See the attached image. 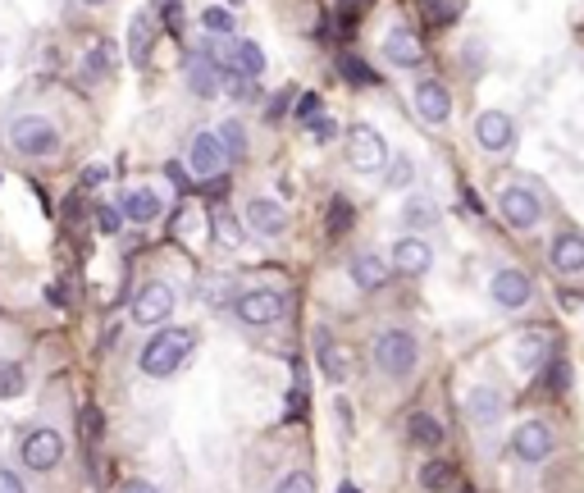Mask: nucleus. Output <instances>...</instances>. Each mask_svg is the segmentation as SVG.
<instances>
[{
  "instance_id": "1",
  "label": "nucleus",
  "mask_w": 584,
  "mask_h": 493,
  "mask_svg": "<svg viewBox=\"0 0 584 493\" xmlns=\"http://www.w3.org/2000/svg\"><path fill=\"white\" fill-rule=\"evenodd\" d=\"M192 342H196L192 329H183V324H160L151 338L141 342L137 370H141L146 379H169V375H178L183 361L192 357Z\"/></svg>"
},
{
  "instance_id": "2",
  "label": "nucleus",
  "mask_w": 584,
  "mask_h": 493,
  "mask_svg": "<svg viewBox=\"0 0 584 493\" xmlns=\"http://www.w3.org/2000/svg\"><path fill=\"white\" fill-rule=\"evenodd\" d=\"M370 361H375V370H379L384 379L402 384V379H411V375H415L420 342H415V333H411V329L388 324V329H379V333H375V342H370Z\"/></svg>"
},
{
  "instance_id": "3",
  "label": "nucleus",
  "mask_w": 584,
  "mask_h": 493,
  "mask_svg": "<svg viewBox=\"0 0 584 493\" xmlns=\"http://www.w3.org/2000/svg\"><path fill=\"white\" fill-rule=\"evenodd\" d=\"M5 142H10V151L23 156V160H50V156L59 151V128H55L50 114L28 110V114H14V119H10Z\"/></svg>"
},
{
  "instance_id": "4",
  "label": "nucleus",
  "mask_w": 584,
  "mask_h": 493,
  "mask_svg": "<svg viewBox=\"0 0 584 493\" xmlns=\"http://www.w3.org/2000/svg\"><path fill=\"white\" fill-rule=\"evenodd\" d=\"M497 210H502V220L516 229V233H534L539 220H543V201L530 183H506L497 192Z\"/></svg>"
},
{
  "instance_id": "5",
  "label": "nucleus",
  "mask_w": 584,
  "mask_h": 493,
  "mask_svg": "<svg viewBox=\"0 0 584 493\" xmlns=\"http://www.w3.org/2000/svg\"><path fill=\"white\" fill-rule=\"evenodd\" d=\"M233 315L247 324V329H265V324H278L287 315V293H274V288H247L233 297Z\"/></svg>"
},
{
  "instance_id": "6",
  "label": "nucleus",
  "mask_w": 584,
  "mask_h": 493,
  "mask_svg": "<svg viewBox=\"0 0 584 493\" xmlns=\"http://www.w3.org/2000/svg\"><path fill=\"white\" fill-rule=\"evenodd\" d=\"M347 165L356 174H379L388 165V142L384 132H375L370 123H351L347 128Z\"/></svg>"
},
{
  "instance_id": "7",
  "label": "nucleus",
  "mask_w": 584,
  "mask_h": 493,
  "mask_svg": "<svg viewBox=\"0 0 584 493\" xmlns=\"http://www.w3.org/2000/svg\"><path fill=\"white\" fill-rule=\"evenodd\" d=\"M64 434L59 430H50V425H37V430H28L23 439H19V461L28 466V470H55L59 461H64Z\"/></svg>"
},
{
  "instance_id": "8",
  "label": "nucleus",
  "mask_w": 584,
  "mask_h": 493,
  "mask_svg": "<svg viewBox=\"0 0 584 493\" xmlns=\"http://www.w3.org/2000/svg\"><path fill=\"white\" fill-rule=\"evenodd\" d=\"M174 306H178L174 284H165V278H151V284H141L137 297H132V320L146 324V329H156V324H169Z\"/></svg>"
},
{
  "instance_id": "9",
  "label": "nucleus",
  "mask_w": 584,
  "mask_h": 493,
  "mask_svg": "<svg viewBox=\"0 0 584 493\" xmlns=\"http://www.w3.org/2000/svg\"><path fill=\"white\" fill-rule=\"evenodd\" d=\"M530 297H534V278L525 269H516V265H502L488 278V302L497 311H521V306H530Z\"/></svg>"
},
{
  "instance_id": "10",
  "label": "nucleus",
  "mask_w": 584,
  "mask_h": 493,
  "mask_svg": "<svg viewBox=\"0 0 584 493\" xmlns=\"http://www.w3.org/2000/svg\"><path fill=\"white\" fill-rule=\"evenodd\" d=\"M511 452H516V461H525V466H543L557 452L552 425L548 420H521L516 434H511Z\"/></svg>"
},
{
  "instance_id": "11",
  "label": "nucleus",
  "mask_w": 584,
  "mask_h": 493,
  "mask_svg": "<svg viewBox=\"0 0 584 493\" xmlns=\"http://www.w3.org/2000/svg\"><path fill=\"white\" fill-rule=\"evenodd\" d=\"M502 415H506V397H502V388H493V384H475L470 393H466V420L475 430H497L502 425Z\"/></svg>"
},
{
  "instance_id": "12",
  "label": "nucleus",
  "mask_w": 584,
  "mask_h": 493,
  "mask_svg": "<svg viewBox=\"0 0 584 493\" xmlns=\"http://www.w3.org/2000/svg\"><path fill=\"white\" fill-rule=\"evenodd\" d=\"M475 142H479L488 156H506L511 142H516V123H511V114L484 110V114L475 119Z\"/></svg>"
},
{
  "instance_id": "13",
  "label": "nucleus",
  "mask_w": 584,
  "mask_h": 493,
  "mask_svg": "<svg viewBox=\"0 0 584 493\" xmlns=\"http://www.w3.org/2000/svg\"><path fill=\"white\" fill-rule=\"evenodd\" d=\"M224 147H219V137L214 132H192V142H187V169L205 183V178H214L219 169H224Z\"/></svg>"
},
{
  "instance_id": "14",
  "label": "nucleus",
  "mask_w": 584,
  "mask_h": 493,
  "mask_svg": "<svg viewBox=\"0 0 584 493\" xmlns=\"http://www.w3.org/2000/svg\"><path fill=\"white\" fill-rule=\"evenodd\" d=\"M388 265H393V274H411V278H420V274H429V265H433V247H429L420 233L397 238V242H393Z\"/></svg>"
},
{
  "instance_id": "15",
  "label": "nucleus",
  "mask_w": 584,
  "mask_h": 493,
  "mask_svg": "<svg viewBox=\"0 0 584 493\" xmlns=\"http://www.w3.org/2000/svg\"><path fill=\"white\" fill-rule=\"evenodd\" d=\"M548 265H552L561 278H575V274H584V233H575V229H561V233L548 242Z\"/></svg>"
},
{
  "instance_id": "16",
  "label": "nucleus",
  "mask_w": 584,
  "mask_h": 493,
  "mask_svg": "<svg viewBox=\"0 0 584 493\" xmlns=\"http://www.w3.org/2000/svg\"><path fill=\"white\" fill-rule=\"evenodd\" d=\"M315 361H320L324 379H333V384L351 379V351H347L329 329H315Z\"/></svg>"
},
{
  "instance_id": "17",
  "label": "nucleus",
  "mask_w": 584,
  "mask_h": 493,
  "mask_svg": "<svg viewBox=\"0 0 584 493\" xmlns=\"http://www.w3.org/2000/svg\"><path fill=\"white\" fill-rule=\"evenodd\" d=\"M552 347H557V338H552L548 329L521 333V338H516V366H521L525 375H539V370L552 361Z\"/></svg>"
},
{
  "instance_id": "18",
  "label": "nucleus",
  "mask_w": 584,
  "mask_h": 493,
  "mask_svg": "<svg viewBox=\"0 0 584 493\" xmlns=\"http://www.w3.org/2000/svg\"><path fill=\"white\" fill-rule=\"evenodd\" d=\"M160 210H165V201H160V192H151V187H128V192L119 196V215H123L128 224H156Z\"/></svg>"
},
{
  "instance_id": "19",
  "label": "nucleus",
  "mask_w": 584,
  "mask_h": 493,
  "mask_svg": "<svg viewBox=\"0 0 584 493\" xmlns=\"http://www.w3.org/2000/svg\"><path fill=\"white\" fill-rule=\"evenodd\" d=\"M187 92L201 96V101H214L219 92H224V83H219V64H214L210 50H201V55L187 59Z\"/></svg>"
},
{
  "instance_id": "20",
  "label": "nucleus",
  "mask_w": 584,
  "mask_h": 493,
  "mask_svg": "<svg viewBox=\"0 0 584 493\" xmlns=\"http://www.w3.org/2000/svg\"><path fill=\"white\" fill-rule=\"evenodd\" d=\"M415 110H420L424 123H448V114H452V92L438 83V78H424V83H415Z\"/></svg>"
},
{
  "instance_id": "21",
  "label": "nucleus",
  "mask_w": 584,
  "mask_h": 493,
  "mask_svg": "<svg viewBox=\"0 0 584 493\" xmlns=\"http://www.w3.org/2000/svg\"><path fill=\"white\" fill-rule=\"evenodd\" d=\"M347 274H351V284H356L360 293H379L388 278H393V265H388L384 256H375V251H360V256L347 265Z\"/></svg>"
},
{
  "instance_id": "22",
  "label": "nucleus",
  "mask_w": 584,
  "mask_h": 493,
  "mask_svg": "<svg viewBox=\"0 0 584 493\" xmlns=\"http://www.w3.org/2000/svg\"><path fill=\"white\" fill-rule=\"evenodd\" d=\"M247 229H256L260 238H283L287 233V210L269 196H256L247 205Z\"/></svg>"
},
{
  "instance_id": "23",
  "label": "nucleus",
  "mask_w": 584,
  "mask_h": 493,
  "mask_svg": "<svg viewBox=\"0 0 584 493\" xmlns=\"http://www.w3.org/2000/svg\"><path fill=\"white\" fill-rule=\"evenodd\" d=\"M384 59H393L397 68H415L424 59V46L411 28H388L384 32Z\"/></svg>"
},
{
  "instance_id": "24",
  "label": "nucleus",
  "mask_w": 584,
  "mask_h": 493,
  "mask_svg": "<svg viewBox=\"0 0 584 493\" xmlns=\"http://www.w3.org/2000/svg\"><path fill=\"white\" fill-rule=\"evenodd\" d=\"M406 434H411L415 448H443V425L433 420V411H411Z\"/></svg>"
},
{
  "instance_id": "25",
  "label": "nucleus",
  "mask_w": 584,
  "mask_h": 493,
  "mask_svg": "<svg viewBox=\"0 0 584 493\" xmlns=\"http://www.w3.org/2000/svg\"><path fill=\"white\" fill-rule=\"evenodd\" d=\"M151 41H156L151 19L132 14V23H128V59H132V64H146V59H151Z\"/></svg>"
},
{
  "instance_id": "26",
  "label": "nucleus",
  "mask_w": 584,
  "mask_h": 493,
  "mask_svg": "<svg viewBox=\"0 0 584 493\" xmlns=\"http://www.w3.org/2000/svg\"><path fill=\"white\" fill-rule=\"evenodd\" d=\"M402 220H406V229H433V224H438L433 196H429V192H411L406 205H402Z\"/></svg>"
},
{
  "instance_id": "27",
  "label": "nucleus",
  "mask_w": 584,
  "mask_h": 493,
  "mask_svg": "<svg viewBox=\"0 0 584 493\" xmlns=\"http://www.w3.org/2000/svg\"><path fill=\"white\" fill-rule=\"evenodd\" d=\"M110 68H114L110 41H96V46H87V55H83V83H105V78H110Z\"/></svg>"
},
{
  "instance_id": "28",
  "label": "nucleus",
  "mask_w": 584,
  "mask_h": 493,
  "mask_svg": "<svg viewBox=\"0 0 584 493\" xmlns=\"http://www.w3.org/2000/svg\"><path fill=\"white\" fill-rule=\"evenodd\" d=\"M214 242L219 247H242L247 242V224L233 215V210H214Z\"/></svg>"
},
{
  "instance_id": "29",
  "label": "nucleus",
  "mask_w": 584,
  "mask_h": 493,
  "mask_svg": "<svg viewBox=\"0 0 584 493\" xmlns=\"http://www.w3.org/2000/svg\"><path fill=\"white\" fill-rule=\"evenodd\" d=\"M338 74H342L347 83H356V87H375V83H379V78H375V68L365 64V59H356L351 50L338 55Z\"/></svg>"
},
{
  "instance_id": "30",
  "label": "nucleus",
  "mask_w": 584,
  "mask_h": 493,
  "mask_svg": "<svg viewBox=\"0 0 584 493\" xmlns=\"http://www.w3.org/2000/svg\"><path fill=\"white\" fill-rule=\"evenodd\" d=\"M452 479H457V470L448 461H424L420 466V488L424 493H443V488H452Z\"/></svg>"
},
{
  "instance_id": "31",
  "label": "nucleus",
  "mask_w": 584,
  "mask_h": 493,
  "mask_svg": "<svg viewBox=\"0 0 584 493\" xmlns=\"http://www.w3.org/2000/svg\"><path fill=\"white\" fill-rule=\"evenodd\" d=\"M214 137H219V147H224V156H233V160L247 156V128H242L238 119H224Z\"/></svg>"
},
{
  "instance_id": "32",
  "label": "nucleus",
  "mask_w": 584,
  "mask_h": 493,
  "mask_svg": "<svg viewBox=\"0 0 584 493\" xmlns=\"http://www.w3.org/2000/svg\"><path fill=\"white\" fill-rule=\"evenodd\" d=\"M23 388H28L23 361H0V402H5V397H19Z\"/></svg>"
},
{
  "instance_id": "33",
  "label": "nucleus",
  "mask_w": 584,
  "mask_h": 493,
  "mask_svg": "<svg viewBox=\"0 0 584 493\" xmlns=\"http://www.w3.org/2000/svg\"><path fill=\"white\" fill-rule=\"evenodd\" d=\"M351 215H356V210H351V201L338 192V196L329 201V238H342V233L351 229Z\"/></svg>"
},
{
  "instance_id": "34",
  "label": "nucleus",
  "mask_w": 584,
  "mask_h": 493,
  "mask_svg": "<svg viewBox=\"0 0 584 493\" xmlns=\"http://www.w3.org/2000/svg\"><path fill=\"white\" fill-rule=\"evenodd\" d=\"M424 10L433 28H448L452 19H461V0H424Z\"/></svg>"
},
{
  "instance_id": "35",
  "label": "nucleus",
  "mask_w": 584,
  "mask_h": 493,
  "mask_svg": "<svg viewBox=\"0 0 584 493\" xmlns=\"http://www.w3.org/2000/svg\"><path fill=\"white\" fill-rule=\"evenodd\" d=\"M274 493H315V475L311 470H287V475H278Z\"/></svg>"
},
{
  "instance_id": "36",
  "label": "nucleus",
  "mask_w": 584,
  "mask_h": 493,
  "mask_svg": "<svg viewBox=\"0 0 584 493\" xmlns=\"http://www.w3.org/2000/svg\"><path fill=\"white\" fill-rule=\"evenodd\" d=\"M411 183V160L406 156H388L384 165V187H406Z\"/></svg>"
},
{
  "instance_id": "37",
  "label": "nucleus",
  "mask_w": 584,
  "mask_h": 493,
  "mask_svg": "<svg viewBox=\"0 0 584 493\" xmlns=\"http://www.w3.org/2000/svg\"><path fill=\"white\" fill-rule=\"evenodd\" d=\"M543 375H548V379H543V384H548V393H566V388H570V366H566V361H557V357H552V361L543 366Z\"/></svg>"
},
{
  "instance_id": "38",
  "label": "nucleus",
  "mask_w": 584,
  "mask_h": 493,
  "mask_svg": "<svg viewBox=\"0 0 584 493\" xmlns=\"http://www.w3.org/2000/svg\"><path fill=\"white\" fill-rule=\"evenodd\" d=\"M201 28H205V32H233V14L219 10V5H214V10H201Z\"/></svg>"
},
{
  "instance_id": "39",
  "label": "nucleus",
  "mask_w": 584,
  "mask_h": 493,
  "mask_svg": "<svg viewBox=\"0 0 584 493\" xmlns=\"http://www.w3.org/2000/svg\"><path fill=\"white\" fill-rule=\"evenodd\" d=\"M0 493H32V488H28V479L14 466H0Z\"/></svg>"
},
{
  "instance_id": "40",
  "label": "nucleus",
  "mask_w": 584,
  "mask_h": 493,
  "mask_svg": "<svg viewBox=\"0 0 584 493\" xmlns=\"http://www.w3.org/2000/svg\"><path fill=\"white\" fill-rule=\"evenodd\" d=\"M229 96H233V101H256V83L242 78V74H233V78H229Z\"/></svg>"
},
{
  "instance_id": "41",
  "label": "nucleus",
  "mask_w": 584,
  "mask_h": 493,
  "mask_svg": "<svg viewBox=\"0 0 584 493\" xmlns=\"http://www.w3.org/2000/svg\"><path fill=\"white\" fill-rule=\"evenodd\" d=\"M96 220H101V233H119V220H123V215H119L114 205H101V210H96Z\"/></svg>"
},
{
  "instance_id": "42",
  "label": "nucleus",
  "mask_w": 584,
  "mask_h": 493,
  "mask_svg": "<svg viewBox=\"0 0 584 493\" xmlns=\"http://www.w3.org/2000/svg\"><path fill=\"white\" fill-rule=\"evenodd\" d=\"M315 114H320V96H315V92H306V96L297 101V119L306 123V119H315Z\"/></svg>"
},
{
  "instance_id": "43",
  "label": "nucleus",
  "mask_w": 584,
  "mask_h": 493,
  "mask_svg": "<svg viewBox=\"0 0 584 493\" xmlns=\"http://www.w3.org/2000/svg\"><path fill=\"white\" fill-rule=\"evenodd\" d=\"M119 493H160V488H156L151 479H123V484H119Z\"/></svg>"
},
{
  "instance_id": "44",
  "label": "nucleus",
  "mask_w": 584,
  "mask_h": 493,
  "mask_svg": "<svg viewBox=\"0 0 584 493\" xmlns=\"http://www.w3.org/2000/svg\"><path fill=\"white\" fill-rule=\"evenodd\" d=\"M306 128H315V137H320V142H329V137H333V123H329L324 114H315V119H306Z\"/></svg>"
},
{
  "instance_id": "45",
  "label": "nucleus",
  "mask_w": 584,
  "mask_h": 493,
  "mask_svg": "<svg viewBox=\"0 0 584 493\" xmlns=\"http://www.w3.org/2000/svg\"><path fill=\"white\" fill-rule=\"evenodd\" d=\"M224 192H229V183L219 178V174H214V178H205V196H210V201H224Z\"/></svg>"
},
{
  "instance_id": "46",
  "label": "nucleus",
  "mask_w": 584,
  "mask_h": 493,
  "mask_svg": "<svg viewBox=\"0 0 584 493\" xmlns=\"http://www.w3.org/2000/svg\"><path fill=\"white\" fill-rule=\"evenodd\" d=\"M165 19H169V28L183 19V5H178V0H165Z\"/></svg>"
},
{
  "instance_id": "47",
  "label": "nucleus",
  "mask_w": 584,
  "mask_h": 493,
  "mask_svg": "<svg viewBox=\"0 0 584 493\" xmlns=\"http://www.w3.org/2000/svg\"><path fill=\"white\" fill-rule=\"evenodd\" d=\"M283 110H287V96H278V101H269V123H274V119H278Z\"/></svg>"
},
{
  "instance_id": "48",
  "label": "nucleus",
  "mask_w": 584,
  "mask_h": 493,
  "mask_svg": "<svg viewBox=\"0 0 584 493\" xmlns=\"http://www.w3.org/2000/svg\"><path fill=\"white\" fill-rule=\"evenodd\" d=\"M83 5H92V10H96V5H105V0H83Z\"/></svg>"
},
{
  "instance_id": "49",
  "label": "nucleus",
  "mask_w": 584,
  "mask_h": 493,
  "mask_svg": "<svg viewBox=\"0 0 584 493\" xmlns=\"http://www.w3.org/2000/svg\"><path fill=\"white\" fill-rule=\"evenodd\" d=\"M338 493H356V488H351V484H342V488H338Z\"/></svg>"
},
{
  "instance_id": "50",
  "label": "nucleus",
  "mask_w": 584,
  "mask_h": 493,
  "mask_svg": "<svg viewBox=\"0 0 584 493\" xmlns=\"http://www.w3.org/2000/svg\"><path fill=\"white\" fill-rule=\"evenodd\" d=\"M461 493H475V488H470V484H461Z\"/></svg>"
},
{
  "instance_id": "51",
  "label": "nucleus",
  "mask_w": 584,
  "mask_h": 493,
  "mask_svg": "<svg viewBox=\"0 0 584 493\" xmlns=\"http://www.w3.org/2000/svg\"><path fill=\"white\" fill-rule=\"evenodd\" d=\"M351 5H356V0H351Z\"/></svg>"
}]
</instances>
